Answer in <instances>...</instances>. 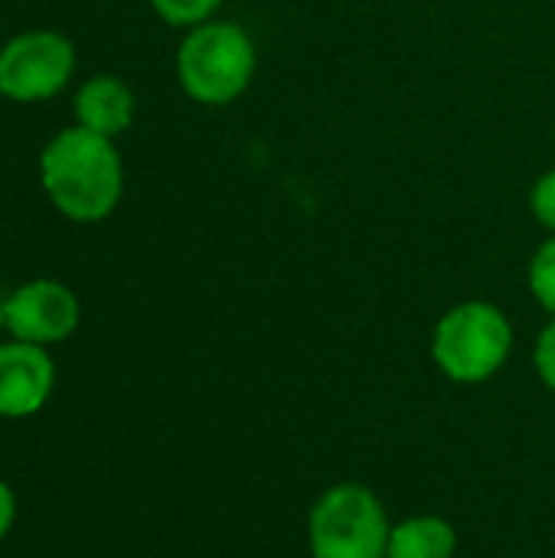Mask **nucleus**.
Listing matches in <instances>:
<instances>
[{
    "instance_id": "nucleus-1",
    "label": "nucleus",
    "mask_w": 555,
    "mask_h": 558,
    "mask_svg": "<svg viewBox=\"0 0 555 558\" xmlns=\"http://www.w3.org/2000/svg\"><path fill=\"white\" fill-rule=\"evenodd\" d=\"M39 183L59 216L72 222H101L121 203L124 163L111 137L72 124L43 147Z\"/></svg>"
},
{
    "instance_id": "nucleus-2",
    "label": "nucleus",
    "mask_w": 555,
    "mask_h": 558,
    "mask_svg": "<svg viewBox=\"0 0 555 558\" xmlns=\"http://www.w3.org/2000/svg\"><path fill=\"white\" fill-rule=\"evenodd\" d=\"M255 69L258 52L252 36L229 20H206L186 29L177 49V82L196 105H232L249 92Z\"/></svg>"
},
{
    "instance_id": "nucleus-3",
    "label": "nucleus",
    "mask_w": 555,
    "mask_h": 558,
    "mask_svg": "<svg viewBox=\"0 0 555 558\" xmlns=\"http://www.w3.org/2000/svg\"><path fill=\"white\" fill-rule=\"evenodd\" d=\"M514 350L510 317L491 301H464L451 307L432 333V356L438 369L461 383H487L507 363Z\"/></svg>"
},
{
    "instance_id": "nucleus-4",
    "label": "nucleus",
    "mask_w": 555,
    "mask_h": 558,
    "mask_svg": "<svg viewBox=\"0 0 555 558\" xmlns=\"http://www.w3.org/2000/svg\"><path fill=\"white\" fill-rule=\"evenodd\" d=\"M389 520L379 497L360 484L330 487L307 517L314 558H386Z\"/></svg>"
},
{
    "instance_id": "nucleus-5",
    "label": "nucleus",
    "mask_w": 555,
    "mask_h": 558,
    "mask_svg": "<svg viewBox=\"0 0 555 558\" xmlns=\"http://www.w3.org/2000/svg\"><path fill=\"white\" fill-rule=\"evenodd\" d=\"M75 72V46L56 29H26L0 46V95L20 105L56 98Z\"/></svg>"
},
{
    "instance_id": "nucleus-6",
    "label": "nucleus",
    "mask_w": 555,
    "mask_h": 558,
    "mask_svg": "<svg viewBox=\"0 0 555 558\" xmlns=\"http://www.w3.org/2000/svg\"><path fill=\"white\" fill-rule=\"evenodd\" d=\"M82 320L79 298L69 284L52 278H36L20 284L3 298V327L13 340L52 347L75 333Z\"/></svg>"
},
{
    "instance_id": "nucleus-7",
    "label": "nucleus",
    "mask_w": 555,
    "mask_h": 558,
    "mask_svg": "<svg viewBox=\"0 0 555 558\" xmlns=\"http://www.w3.org/2000/svg\"><path fill=\"white\" fill-rule=\"evenodd\" d=\"M56 386V363L46 347L10 340L0 343V418L36 415Z\"/></svg>"
},
{
    "instance_id": "nucleus-8",
    "label": "nucleus",
    "mask_w": 555,
    "mask_h": 558,
    "mask_svg": "<svg viewBox=\"0 0 555 558\" xmlns=\"http://www.w3.org/2000/svg\"><path fill=\"white\" fill-rule=\"evenodd\" d=\"M75 124L85 131H95L101 137H118L131 128L134 121V92L118 78V75H92L79 85L75 98Z\"/></svg>"
},
{
    "instance_id": "nucleus-9",
    "label": "nucleus",
    "mask_w": 555,
    "mask_h": 558,
    "mask_svg": "<svg viewBox=\"0 0 555 558\" xmlns=\"http://www.w3.org/2000/svg\"><path fill=\"white\" fill-rule=\"evenodd\" d=\"M458 536L442 517H412L393 526L386 558H455Z\"/></svg>"
},
{
    "instance_id": "nucleus-10",
    "label": "nucleus",
    "mask_w": 555,
    "mask_h": 558,
    "mask_svg": "<svg viewBox=\"0 0 555 558\" xmlns=\"http://www.w3.org/2000/svg\"><path fill=\"white\" fill-rule=\"evenodd\" d=\"M150 7L167 26L193 29V26L213 20V13L222 7V0H150Z\"/></svg>"
},
{
    "instance_id": "nucleus-11",
    "label": "nucleus",
    "mask_w": 555,
    "mask_h": 558,
    "mask_svg": "<svg viewBox=\"0 0 555 558\" xmlns=\"http://www.w3.org/2000/svg\"><path fill=\"white\" fill-rule=\"evenodd\" d=\"M527 278H530V291H533V298L540 301V307L550 311L555 317V235H550V239L536 248Z\"/></svg>"
},
{
    "instance_id": "nucleus-12",
    "label": "nucleus",
    "mask_w": 555,
    "mask_h": 558,
    "mask_svg": "<svg viewBox=\"0 0 555 558\" xmlns=\"http://www.w3.org/2000/svg\"><path fill=\"white\" fill-rule=\"evenodd\" d=\"M530 209H533V219L555 235V167L553 170H546L536 183H533V190H530Z\"/></svg>"
},
{
    "instance_id": "nucleus-13",
    "label": "nucleus",
    "mask_w": 555,
    "mask_h": 558,
    "mask_svg": "<svg viewBox=\"0 0 555 558\" xmlns=\"http://www.w3.org/2000/svg\"><path fill=\"white\" fill-rule=\"evenodd\" d=\"M533 360H536V373H540V379H543V383H546V386L555 392V317H553V324L540 333Z\"/></svg>"
},
{
    "instance_id": "nucleus-14",
    "label": "nucleus",
    "mask_w": 555,
    "mask_h": 558,
    "mask_svg": "<svg viewBox=\"0 0 555 558\" xmlns=\"http://www.w3.org/2000/svg\"><path fill=\"white\" fill-rule=\"evenodd\" d=\"M13 520H16V497H13V490L0 481V539L10 533Z\"/></svg>"
},
{
    "instance_id": "nucleus-15",
    "label": "nucleus",
    "mask_w": 555,
    "mask_h": 558,
    "mask_svg": "<svg viewBox=\"0 0 555 558\" xmlns=\"http://www.w3.org/2000/svg\"><path fill=\"white\" fill-rule=\"evenodd\" d=\"M0 330H7V327H3V301H0Z\"/></svg>"
}]
</instances>
